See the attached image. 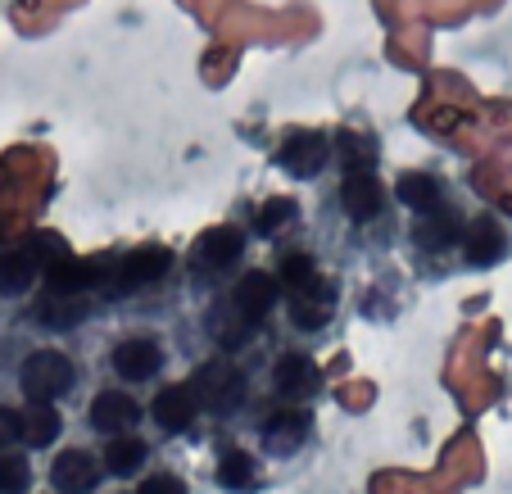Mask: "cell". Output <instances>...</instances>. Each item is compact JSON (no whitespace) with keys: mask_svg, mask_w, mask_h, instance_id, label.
I'll return each mask as SVG.
<instances>
[{"mask_svg":"<svg viewBox=\"0 0 512 494\" xmlns=\"http://www.w3.org/2000/svg\"><path fill=\"white\" fill-rule=\"evenodd\" d=\"M19 381H23V395H28L32 404H50V399L73 390V363H68L59 349H37V354L23 359Z\"/></svg>","mask_w":512,"mask_h":494,"instance_id":"obj_1","label":"cell"},{"mask_svg":"<svg viewBox=\"0 0 512 494\" xmlns=\"http://www.w3.org/2000/svg\"><path fill=\"white\" fill-rule=\"evenodd\" d=\"M191 395H195V404L209 408V413L232 417L236 408L245 404V377L236 368H227V363H204L191 381Z\"/></svg>","mask_w":512,"mask_h":494,"instance_id":"obj_2","label":"cell"},{"mask_svg":"<svg viewBox=\"0 0 512 494\" xmlns=\"http://www.w3.org/2000/svg\"><path fill=\"white\" fill-rule=\"evenodd\" d=\"M241 250H245L241 232H232V227H213V232H204L200 241H195L191 268L204 272V277H218V272H227L232 263H241Z\"/></svg>","mask_w":512,"mask_h":494,"instance_id":"obj_3","label":"cell"},{"mask_svg":"<svg viewBox=\"0 0 512 494\" xmlns=\"http://www.w3.org/2000/svg\"><path fill=\"white\" fill-rule=\"evenodd\" d=\"M327 159H331V146H327V136H318V132H290L281 141V168L290 177H318L327 168Z\"/></svg>","mask_w":512,"mask_h":494,"instance_id":"obj_4","label":"cell"},{"mask_svg":"<svg viewBox=\"0 0 512 494\" xmlns=\"http://www.w3.org/2000/svg\"><path fill=\"white\" fill-rule=\"evenodd\" d=\"M50 481H55L59 494H91L100 485V463L87 454V449H68V454L55 458Z\"/></svg>","mask_w":512,"mask_h":494,"instance_id":"obj_5","label":"cell"},{"mask_svg":"<svg viewBox=\"0 0 512 494\" xmlns=\"http://www.w3.org/2000/svg\"><path fill=\"white\" fill-rule=\"evenodd\" d=\"M141 422V404L132 395H118V390H100L96 404H91V427L105 431V436H123Z\"/></svg>","mask_w":512,"mask_h":494,"instance_id":"obj_6","label":"cell"},{"mask_svg":"<svg viewBox=\"0 0 512 494\" xmlns=\"http://www.w3.org/2000/svg\"><path fill=\"white\" fill-rule=\"evenodd\" d=\"M336 313V281H313L300 295H290V322L295 327H327V318Z\"/></svg>","mask_w":512,"mask_h":494,"instance_id":"obj_7","label":"cell"},{"mask_svg":"<svg viewBox=\"0 0 512 494\" xmlns=\"http://www.w3.org/2000/svg\"><path fill=\"white\" fill-rule=\"evenodd\" d=\"M159 368H164V349H159L150 336H132V340H123V345L114 349V372L118 377H127V381L155 377Z\"/></svg>","mask_w":512,"mask_h":494,"instance_id":"obj_8","label":"cell"},{"mask_svg":"<svg viewBox=\"0 0 512 494\" xmlns=\"http://www.w3.org/2000/svg\"><path fill=\"white\" fill-rule=\"evenodd\" d=\"M304 440H309V417H304L300 408H277V413L263 422V445H268L277 458L295 454Z\"/></svg>","mask_w":512,"mask_h":494,"instance_id":"obj_9","label":"cell"},{"mask_svg":"<svg viewBox=\"0 0 512 494\" xmlns=\"http://www.w3.org/2000/svg\"><path fill=\"white\" fill-rule=\"evenodd\" d=\"M340 195H345V214L354 218V223H372V218L386 209V191L377 186L372 173H349Z\"/></svg>","mask_w":512,"mask_h":494,"instance_id":"obj_10","label":"cell"},{"mask_svg":"<svg viewBox=\"0 0 512 494\" xmlns=\"http://www.w3.org/2000/svg\"><path fill=\"white\" fill-rule=\"evenodd\" d=\"M318 386H322V372L313 359H304V354H281L277 359V390L286 399H309Z\"/></svg>","mask_w":512,"mask_h":494,"instance_id":"obj_11","label":"cell"},{"mask_svg":"<svg viewBox=\"0 0 512 494\" xmlns=\"http://www.w3.org/2000/svg\"><path fill=\"white\" fill-rule=\"evenodd\" d=\"M195 395H191V386H168V390H159L155 395V404H150V417H155L164 431H186L195 422Z\"/></svg>","mask_w":512,"mask_h":494,"instance_id":"obj_12","label":"cell"},{"mask_svg":"<svg viewBox=\"0 0 512 494\" xmlns=\"http://www.w3.org/2000/svg\"><path fill=\"white\" fill-rule=\"evenodd\" d=\"M232 304L254 322V327H259V322L268 318V309L277 304V281H272L268 272H250V277H241V286H236Z\"/></svg>","mask_w":512,"mask_h":494,"instance_id":"obj_13","label":"cell"},{"mask_svg":"<svg viewBox=\"0 0 512 494\" xmlns=\"http://www.w3.org/2000/svg\"><path fill=\"white\" fill-rule=\"evenodd\" d=\"M209 331H213V340H218L223 349H241V345H250L254 322L245 318L232 300H223V304H213L209 309Z\"/></svg>","mask_w":512,"mask_h":494,"instance_id":"obj_14","label":"cell"},{"mask_svg":"<svg viewBox=\"0 0 512 494\" xmlns=\"http://www.w3.org/2000/svg\"><path fill=\"white\" fill-rule=\"evenodd\" d=\"M37 322H46V327H78L82 318L91 313V304L82 300V295H59V291H46V300H37Z\"/></svg>","mask_w":512,"mask_h":494,"instance_id":"obj_15","label":"cell"},{"mask_svg":"<svg viewBox=\"0 0 512 494\" xmlns=\"http://www.w3.org/2000/svg\"><path fill=\"white\" fill-rule=\"evenodd\" d=\"M37 259H32L28 250L19 254H0V295H23L37 281Z\"/></svg>","mask_w":512,"mask_h":494,"instance_id":"obj_16","label":"cell"},{"mask_svg":"<svg viewBox=\"0 0 512 494\" xmlns=\"http://www.w3.org/2000/svg\"><path fill=\"white\" fill-rule=\"evenodd\" d=\"M399 200L408 209H417V214H431L435 204H440V182L431 173H404L399 177Z\"/></svg>","mask_w":512,"mask_h":494,"instance_id":"obj_17","label":"cell"},{"mask_svg":"<svg viewBox=\"0 0 512 494\" xmlns=\"http://www.w3.org/2000/svg\"><path fill=\"white\" fill-rule=\"evenodd\" d=\"M499 254H503V232L490 218H481V223L467 232V263H494Z\"/></svg>","mask_w":512,"mask_h":494,"instance_id":"obj_18","label":"cell"},{"mask_svg":"<svg viewBox=\"0 0 512 494\" xmlns=\"http://www.w3.org/2000/svg\"><path fill=\"white\" fill-rule=\"evenodd\" d=\"M23 440L28 445H55L59 440V413L50 404H32L28 408V417H23Z\"/></svg>","mask_w":512,"mask_h":494,"instance_id":"obj_19","label":"cell"},{"mask_svg":"<svg viewBox=\"0 0 512 494\" xmlns=\"http://www.w3.org/2000/svg\"><path fill=\"white\" fill-rule=\"evenodd\" d=\"M218 481L227 490H254V458L245 449H223L218 458Z\"/></svg>","mask_w":512,"mask_h":494,"instance_id":"obj_20","label":"cell"},{"mask_svg":"<svg viewBox=\"0 0 512 494\" xmlns=\"http://www.w3.org/2000/svg\"><path fill=\"white\" fill-rule=\"evenodd\" d=\"M454 236H458V223L454 218H422V223L413 227V241L422 245L426 254H440V250H449V245H454Z\"/></svg>","mask_w":512,"mask_h":494,"instance_id":"obj_21","label":"cell"},{"mask_svg":"<svg viewBox=\"0 0 512 494\" xmlns=\"http://www.w3.org/2000/svg\"><path fill=\"white\" fill-rule=\"evenodd\" d=\"M141 463H145V445H141V440H114V445L105 449V467L114 476H132Z\"/></svg>","mask_w":512,"mask_h":494,"instance_id":"obj_22","label":"cell"},{"mask_svg":"<svg viewBox=\"0 0 512 494\" xmlns=\"http://www.w3.org/2000/svg\"><path fill=\"white\" fill-rule=\"evenodd\" d=\"M313 281H318V268H313L309 254H286L281 259V286H290V295H300Z\"/></svg>","mask_w":512,"mask_h":494,"instance_id":"obj_23","label":"cell"},{"mask_svg":"<svg viewBox=\"0 0 512 494\" xmlns=\"http://www.w3.org/2000/svg\"><path fill=\"white\" fill-rule=\"evenodd\" d=\"M28 458H19L10 449V454H0V494H28Z\"/></svg>","mask_w":512,"mask_h":494,"instance_id":"obj_24","label":"cell"},{"mask_svg":"<svg viewBox=\"0 0 512 494\" xmlns=\"http://www.w3.org/2000/svg\"><path fill=\"white\" fill-rule=\"evenodd\" d=\"M290 218H295V200H268L259 209V218H254V232L272 236L281 223H290Z\"/></svg>","mask_w":512,"mask_h":494,"instance_id":"obj_25","label":"cell"},{"mask_svg":"<svg viewBox=\"0 0 512 494\" xmlns=\"http://www.w3.org/2000/svg\"><path fill=\"white\" fill-rule=\"evenodd\" d=\"M23 440V417L14 408H0V454H10Z\"/></svg>","mask_w":512,"mask_h":494,"instance_id":"obj_26","label":"cell"},{"mask_svg":"<svg viewBox=\"0 0 512 494\" xmlns=\"http://www.w3.org/2000/svg\"><path fill=\"white\" fill-rule=\"evenodd\" d=\"M136 494H186V485L177 481L173 472H159V476H150V481L136 485Z\"/></svg>","mask_w":512,"mask_h":494,"instance_id":"obj_27","label":"cell"}]
</instances>
